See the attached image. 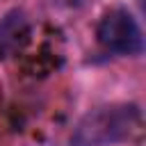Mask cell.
<instances>
[{"mask_svg":"<svg viewBox=\"0 0 146 146\" xmlns=\"http://www.w3.org/2000/svg\"><path fill=\"white\" fill-rule=\"evenodd\" d=\"M141 135V110L135 103H110L89 110L73 128L71 146H116Z\"/></svg>","mask_w":146,"mask_h":146,"instance_id":"6da1fadb","label":"cell"},{"mask_svg":"<svg viewBox=\"0 0 146 146\" xmlns=\"http://www.w3.org/2000/svg\"><path fill=\"white\" fill-rule=\"evenodd\" d=\"M30 36V23L23 11L14 9L0 18V57H9L25 46Z\"/></svg>","mask_w":146,"mask_h":146,"instance_id":"3957f363","label":"cell"},{"mask_svg":"<svg viewBox=\"0 0 146 146\" xmlns=\"http://www.w3.org/2000/svg\"><path fill=\"white\" fill-rule=\"evenodd\" d=\"M96 39L105 50L114 55H139L144 50L141 27L125 7H112L100 16Z\"/></svg>","mask_w":146,"mask_h":146,"instance_id":"7a4b0ae2","label":"cell"}]
</instances>
